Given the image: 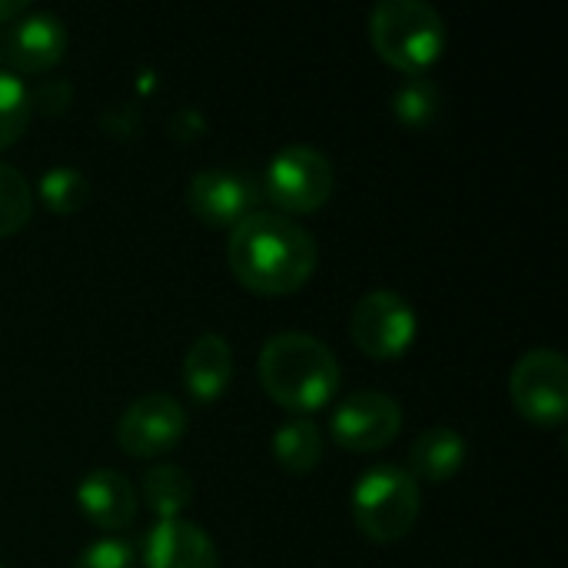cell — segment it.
<instances>
[{
	"mask_svg": "<svg viewBox=\"0 0 568 568\" xmlns=\"http://www.w3.org/2000/svg\"><path fill=\"white\" fill-rule=\"evenodd\" d=\"M226 260L246 290L263 296H286L313 276L320 246L300 220L256 210L233 226Z\"/></svg>",
	"mask_w": 568,
	"mask_h": 568,
	"instance_id": "6da1fadb",
	"label": "cell"
},
{
	"mask_svg": "<svg viewBox=\"0 0 568 568\" xmlns=\"http://www.w3.org/2000/svg\"><path fill=\"white\" fill-rule=\"evenodd\" d=\"M256 373L270 399L300 416L323 409L339 389L336 353L303 329L273 333L260 349Z\"/></svg>",
	"mask_w": 568,
	"mask_h": 568,
	"instance_id": "7a4b0ae2",
	"label": "cell"
},
{
	"mask_svg": "<svg viewBox=\"0 0 568 568\" xmlns=\"http://www.w3.org/2000/svg\"><path fill=\"white\" fill-rule=\"evenodd\" d=\"M376 53L403 73H426L446 50V17L426 0H379L369 13Z\"/></svg>",
	"mask_w": 568,
	"mask_h": 568,
	"instance_id": "3957f363",
	"label": "cell"
},
{
	"mask_svg": "<svg viewBox=\"0 0 568 568\" xmlns=\"http://www.w3.org/2000/svg\"><path fill=\"white\" fill-rule=\"evenodd\" d=\"M419 506H423L419 483L406 473V466L396 463L366 469L349 493L353 523L373 542L406 539L419 519Z\"/></svg>",
	"mask_w": 568,
	"mask_h": 568,
	"instance_id": "277c9868",
	"label": "cell"
},
{
	"mask_svg": "<svg viewBox=\"0 0 568 568\" xmlns=\"http://www.w3.org/2000/svg\"><path fill=\"white\" fill-rule=\"evenodd\" d=\"M266 193L286 213H313L333 196V160L310 143H286L266 163Z\"/></svg>",
	"mask_w": 568,
	"mask_h": 568,
	"instance_id": "5b68a950",
	"label": "cell"
},
{
	"mask_svg": "<svg viewBox=\"0 0 568 568\" xmlns=\"http://www.w3.org/2000/svg\"><path fill=\"white\" fill-rule=\"evenodd\" d=\"M513 406L536 426L556 429L568 416V363L559 349L536 346L509 373Z\"/></svg>",
	"mask_w": 568,
	"mask_h": 568,
	"instance_id": "8992f818",
	"label": "cell"
},
{
	"mask_svg": "<svg viewBox=\"0 0 568 568\" xmlns=\"http://www.w3.org/2000/svg\"><path fill=\"white\" fill-rule=\"evenodd\" d=\"M416 329H419L416 306L396 290H369L353 306L349 336L373 359L403 356L413 346Z\"/></svg>",
	"mask_w": 568,
	"mask_h": 568,
	"instance_id": "52a82bcc",
	"label": "cell"
},
{
	"mask_svg": "<svg viewBox=\"0 0 568 568\" xmlns=\"http://www.w3.org/2000/svg\"><path fill=\"white\" fill-rule=\"evenodd\" d=\"M403 429V406L379 389H359L343 396L329 413V433L343 449L376 453L386 449Z\"/></svg>",
	"mask_w": 568,
	"mask_h": 568,
	"instance_id": "ba28073f",
	"label": "cell"
},
{
	"mask_svg": "<svg viewBox=\"0 0 568 568\" xmlns=\"http://www.w3.org/2000/svg\"><path fill=\"white\" fill-rule=\"evenodd\" d=\"M186 433V409L166 393L136 396L116 423V443L133 459H153L170 453Z\"/></svg>",
	"mask_w": 568,
	"mask_h": 568,
	"instance_id": "9c48e42d",
	"label": "cell"
},
{
	"mask_svg": "<svg viewBox=\"0 0 568 568\" xmlns=\"http://www.w3.org/2000/svg\"><path fill=\"white\" fill-rule=\"evenodd\" d=\"M260 190L256 183L230 166L196 170L186 183V206L196 220L210 226H236L250 213H256Z\"/></svg>",
	"mask_w": 568,
	"mask_h": 568,
	"instance_id": "30bf717a",
	"label": "cell"
},
{
	"mask_svg": "<svg viewBox=\"0 0 568 568\" xmlns=\"http://www.w3.org/2000/svg\"><path fill=\"white\" fill-rule=\"evenodd\" d=\"M143 568H220V552L203 526L156 519L143 536Z\"/></svg>",
	"mask_w": 568,
	"mask_h": 568,
	"instance_id": "8fae6325",
	"label": "cell"
},
{
	"mask_svg": "<svg viewBox=\"0 0 568 568\" xmlns=\"http://www.w3.org/2000/svg\"><path fill=\"white\" fill-rule=\"evenodd\" d=\"M67 50V27L50 10H27L20 13L10 30L3 33V57L13 70L40 73L60 63Z\"/></svg>",
	"mask_w": 568,
	"mask_h": 568,
	"instance_id": "7c38bea8",
	"label": "cell"
},
{
	"mask_svg": "<svg viewBox=\"0 0 568 568\" xmlns=\"http://www.w3.org/2000/svg\"><path fill=\"white\" fill-rule=\"evenodd\" d=\"M77 506L93 526L123 532L136 519V489L120 469H90L77 486Z\"/></svg>",
	"mask_w": 568,
	"mask_h": 568,
	"instance_id": "4fadbf2b",
	"label": "cell"
},
{
	"mask_svg": "<svg viewBox=\"0 0 568 568\" xmlns=\"http://www.w3.org/2000/svg\"><path fill=\"white\" fill-rule=\"evenodd\" d=\"M233 379V346L220 333H200L183 356V386L196 403H213Z\"/></svg>",
	"mask_w": 568,
	"mask_h": 568,
	"instance_id": "5bb4252c",
	"label": "cell"
},
{
	"mask_svg": "<svg viewBox=\"0 0 568 568\" xmlns=\"http://www.w3.org/2000/svg\"><path fill=\"white\" fill-rule=\"evenodd\" d=\"M466 453H469V446H466L463 433H456L453 426H429V429H423L413 439L406 473L416 483L419 479H426V483H449L463 469Z\"/></svg>",
	"mask_w": 568,
	"mask_h": 568,
	"instance_id": "9a60e30c",
	"label": "cell"
},
{
	"mask_svg": "<svg viewBox=\"0 0 568 568\" xmlns=\"http://www.w3.org/2000/svg\"><path fill=\"white\" fill-rule=\"evenodd\" d=\"M270 449H273V459L286 473H293V476L313 473L323 459V429L310 416H293L276 426Z\"/></svg>",
	"mask_w": 568,
	"mask_h": 568,
	"instance_id": "2e32d148",
	"label": "cell"
},
{
	"mask_svg": "<svg viewBox=\"0 0 568 568\" xmlns=\"http://www.w3.org/2000/svg\"><path fill=\"white\" fill-rule=\"evenodd\" d=\"M193 479L183 466H173V463H163V466H153L143 473V483H140V496H143V506L156 516V519H180L183 509L193 503Z\"/></svg>",
	"mask_w": 568,
	"mask_h": 568,
	"instance_id": "e0dca14e",
	"label": "cell"
},
{
	"mask_svg": "<svg viewBox=\"0 0 568 568\" xmlns=\"http://www.w3.org/2000/svg\"><path fill=\"white\" fill-rule=\"evenodd\" d=\"M443 110V90L426 73H406L393 90V113L406 126H429Z\"/></svg>",
	"mask_w": 568,
	"mask_h": 568,
	"instance_id": "ac0fdd59",
	"label": "cell"
},
{
	"mask_svg": "<svg viewBox=\"0 0 568 568\" xmlns=\"http://www.w3.org/2000/svg\"><path fill=\"white\" fill-rule=\"evenodd\" d=\"M40 200L53 213L70 216V213H77L90 200V180H87L83 170H77L70 163H57V166H50L40 176Z\"/></svg>",
	"mask_w": 568,
	"mask_h": 568,
	"instance_id": "d6986e66",
	"label": "cell"
},
{
	"mask_svg": "<svg viewBox=\"0 0 568 568\" xmlns=\"http://www.w3.org/2000/svg\"><path fill=\"white\" fill-rule=\"evenodd\" d=\"M33 213V186L30 180L0 160V236L17 233Z\"/></svg>",
	"mask_w": 568,
	"mask_h": 568,
	"instance_id": "ffe728a7",
	"label": "cell"
},
{
	"mask_svg": "<svg viewBox=\"0 0 568 568\" xmlns=\"http://www.w3.org/2000/svg\"><path fill=\"white\" fill-rule=\"evenodd\" d=\"M30 113L33 106H30L27 83L13 70L0 67V150L20 140V133L30 123Z\"/></svg>",
	"mask_w": 568,
	"mask_h": 568,
	"instance_id": "44dd1931",
	"label": "cell"
},
{
	"mask_svg": "<svg viewBox=\"0 0 568 568\" xmlns=\"http://www.w3.org/2000/svg\"><path fill=\"white\" fill-rule=\"evenodd\" d=\"M73 568H140V562L126 539L103 536L80 549V556L73 559Z\"/></svg>",
	"mask_w": 568,
	"mask_h": 568,
	"instance_id": "7402d4cb",
	"label": "cell"
},
{
	"mask_svg": "<svg viewBox=\"0 0 568 568\" xmlns=\"http://www.w3.org/2000/svg\"><path fill=\"white\" fill-rule=\"evenodd\" d=\"M73 103V83L70 80H43L37 90H30V106L40 113H63Z\"/></svg>",
	"mask_w": 568,
	"mask_h": 568,
	"instance_id": "603a6c76",
	"label": "cell"
},
{
	"mask_svg": "<svg viewBox=\"0 0 568 568\" xmlns=\"http://www.w3.org/2000/svg\"><path fill=\"white\" fill-rule=\"evenodd\" d=\"M203 126H206V120H203V113L193 110V106H180V110L173 113V120H170V130H173L176 140H193V136L203 133Z\"/></svg>",
	"mask_w": 568,
	"mask_h": 568,
	"instance_id": "cb8c5ba5",
	"label": "cell"
},
{
	"mask_svg": "<svg viewBox=\"0 0 568 568\" xmlns=\"http://www.w3.org/2000/svg\"><path fill=\"white\" fill-rule=\"evenodd\" d=\"M27 13V0H0V20H17Z\"/></svg>",
	"mask_w": 568,
	"mask_h": 568,
	"instance_id": "d4e9b609",
	"label": "cell"
},
{
	"mask_svg": "<svg viewBox=\"0 0 568 568\" xmlns=\"http://www.w3.org/2000/svg\"><path fill=\"white\" fill-rule=\"evenodd\" d=\"M0 568H3V566H0Z\"/></svg>",
	"mask_w": 568,
	"mask_h": 568,
	"instance_id": "484cf974",
	"label": "cell"
}]
</instances>
